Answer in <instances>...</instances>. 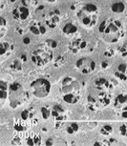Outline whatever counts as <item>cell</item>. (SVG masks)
I'll return each instance as SVG.
<instances>
[{
  "label": "cell",
  "instance_id": "277c9868",
  "mask_svg": "<svg viewBox=\"0 0 127 146\" xmlns=\"http://www.w3.org/2000/svg\"><path fill=\"white\" fill-rule=\"evenodd\" d=\"M29 100L28 92L18 82H13L9 87V102L12 108H18Z\"/></svg>",
  "mask_w": 127,
  "mask_h": 146
},
{
  "label": "cell",
  "instance_id": "d590c367",
  "mask_svg": "<svg viewBox=\"0 0 127 146\" xmlns=\"http://www.w3.org/2000/svg\"><path fill=\"white\" fill-rule=\"evenodd\" d=\"M107 67H108V63H107V61H103L102 64H101V68H102V69H106Z\"/></svg>",
  "mask_w": 127,
  "mask_h": 146
},
{
  "label": "cell",
  "instance_id": "836d02e7",
  "mask_svg": "<svg viewBox=\"0 0 127 146\" xmlns=\"http://www.w3.org/2000/svg\"><path fill=\"white\" fill-rule=\"evenodd\" d=\"M121 117H123L124 119H127V105H125L123 108H121V112H120Z\"/></svg>",
  "mask_w": 127,
  "mask_h": 146
},
{
  "label": "cell",
  "instance_id": "2e32d148",
  "mask_svg": "<svg viewBox=\"0 0 127 146\" xmlns=\"http://www.w3.org/2000/svg\"><path fill=\"white\" fill-rule=\"evenodd\" d=\"M21 139L22 144H26V145H40L42 143L41 137L39 135L35 134V132H31V133H27L26 135H24L22 139L21 137H19Z\"/></svg>",
  "mask_w": 127,
  "mask_h": 146
},
{
  "label": "cell",
  "instance_id": "8d00e7d4",
  "mask_svg": "<svg viewBox=\"0 0 127 146\" xmlns=\"http://www.w3.org/2000/svg\"><path fill=\"white\" fill-rule=\"evenodd\" d=\"M47 2H49V3H55V2H57V0H47Z\"/></svg>",
  "mask_w": 127,
  "mask_h": 146
},
{
  "label": "cell",
  "instance_id": "5b68a950",
  "mask_svg": "<svg viewBox=\"0 0 127 146\" xmlns=\"http://www.w3.org/2000/svg\"><path fill=\"white\" fill-rule=\"evenodd\" d=\"M112 96L111 93L107 91L96 90V93L90 94L88 96V105L93 111H98V109L107 107L111 103Z\"/></svg>",
  "mask_w": 127,
  "mask_h": 146
},
{
  "label": "cell",
  "instance_id": "d6a6232c",
  "mask_svg": "<svg viewBox=\"0 0 127 146\" xmlns=\"http://www.w3.org/2000/svg\"><path fill=\"white\" fill-rule=\"evenodd\" d=\"M115 54H116V51L114 49H108V50H106L105 53H104V56L107 57H113Z\"/></svg>",
  "mask_w": 127,
  "mask_h": 146
},
{
  "label": "cell",
  "instance_id": "3957f363",
  "mask_svg": "<svg viewBox=\"0 0 127 146\" xmlns=\"http://www.w3.org/2000/svg\"><path fill=\"white\" fill-rule=\"evenodd\" d=\"M98 9L95 4H85L78 12V17L80 24L86 28H92L98 19Z\"/></svg>",
  "mask_w": 127,
  "mask_h": 146
},
{
  "label": "cell",
  "instance_id": "7c38bea8",
  "mask_svg": "<svg viewBox=\"0 0 127 146\" xmlns=\"http://www.w3.org/2000/svg\"><path fill=\"white\" fill-rule=\"evenodd\" d=\"M86 48L87 42L83 38H73L68 45L69 51L74 54H79L86 50Z\"/></svg>",
  "mask_w": 127,
  "mask_h": 146
},
{
  "label": "cell",
  "instance_id": "7402d4cb",
  "mask_svg": "<svg viewBox=\"0 0 127 146\" xmlns=\"http://www.w3.org/2000/svg\"><path fill=\"white\" fill-rule=\"evenodd\" d=\"M9 68L11 71L15 72V73H18V72L22 71V68H23V61L20 58H16L13 59L11 64L9 65Z\"/></svg>",
  "mask_w": 127,
  "mask_h": 146
},
{
  "label": "cell",
  "instance_id": "8992f818",
  "mask_svg": "<svg viewBox=\"0 0 127 146\" xmlns=\"http://www.w3.org/2000/svg\"><path fill=\"white\" fill-rule=\"evenodd\" d=\"M31 57L32 61L35 65L38 66V67H42V66L49 64L53 60L54 54L51 49L45 45L35 48L32 52Z\"/></svg>",
  "mask_w": 127,
  "mask_h": 146
},
{
  "label": "cell",
  "instance_id": "e0dca14e",
  "mask_svg": "<svg viewBox=\"0 0 127 146\" xmlns=\"http://www.w3.org/2000/svg\"><path fill=\"white\" fill-rule=\"evenodd\" d=\"M115 76L120 80H127V63H120L115 72Z\"/></svg>",
  "mask_w": 127,
  "mask_h": 146
},
{
  "label": "cell",
  "instance_id": "74e56055",
  "mask_svg": "<svg viewBox=\"0 0 127 146\" xmlns=\"http://www.w3.org/2000/svg\"><path fill=\"white\" fill-rule=\"evenodd\" d=\"M24 42H25V43H29V42H30V40L28 39V38H26V39L24 40Z\"/></svg>",
  "mask_w": 127,
  "mask_h": 146
},
{
  "label": "cell",
  "instance_id": "cb8c5ba5",
  "mask_svg": "<svg viewBox=\"0 0 127 146\" xmlns=\"http://www.w3.org/2000/svg\"><path fill=\"white\" fill-rule=\"evenodd\" d=\"M8 31V23L4 16L0 17V37L3 38Z\"/></svg>",
  "mask_w": 127,
  "mask_h": 146
},
{
  "label": "cell",
  "instance_id": "484cf974",
  "mask_svg": "<svg viewBox=\"0 0 127 146\" xmlns=\"http://www.w3.org/2000/svg\"><path fill=\"white\" fill-rule=\"evenodd\" d=\"M66 62V58L64 56H59L57 57L56 59L54 60V66L55 67H61V66H63L65 64Z\"/></svg>",
  "mask_w": 127,
  "mask_h": 146
},
{
  "label": "cell",
  "instance_id": "f546056e",
  "mask_svg": "<svg viewBox=\"0 0 127 146\" xmlns=\"http://www.w3.org/2000/svg\"><path fill=\"white\" fill-rule=\"evenodd\" d=\"M120 134L121 136L127 137V122H124L120 127Z\"/></svg>",
  "mask_w": 127,
  "mask_h": 146
},
{
  "label": "cell",
  "instance_id": "4316f807",
  "mask_svg": "<svg viewBox=\"0 0 127 146\" xmlns=\"http://www.w3.org/2000/svg\"><path fill=\"white\" fill-rule=\"evenodd\" d=\"M78 123H76V122H73V123H71L70 125L68 126V128H67V133L68 134H70V135H73V134H76V132L78 131Z\"/></svg>",
  "mask_w": 127,
  "mask_h": 146
},
{
  "label": "cell",
  "instance_id": "4dcf8cb0",
  "mask_svg": "<svg viewBox=\"0 0 127 146\" xmlns=\"http://www.w3.org/2000/svg\"><path fill=\"white\" fill-rule=\"evenodd\" d=\"M45 45L47 47H49L50 49H52V48H57V41H55L53 39H48L45 42Z\"/></svg>",
  "mask_w": 127,
  "mask_h": 146
},
{
  "label": "cell",
  "instance_id": "5bb4252c",
  "mask_svg": "<svg viewBox=\"0 0 127 146\" xmlns=\"http://www.w3.org/2000/svg\"><path fill=\"white\" fill-rule=\"evenodd\" d=\"M29 30L35 35H44L47 33V26L38 20H33L29 24Z\"/></svg>",
  "mask_w": 127,
  "mask_h": 146
},
{
  "label": "cell",
  "instance_id": "6da1fadb",
  "mask_svg": "<svg viewBox=\"0 0 127 146\" xmlns=\"http://www.w3.org/2000/svg\"><path fill=\"white\" fill-rule=\"evenodd\" d=\"M98 32L101 37L109 43H117L125 35L123 24L114 18H109L101 22Z\"/></svg>",
  "mask_w": 127,
  "mask_h": 146
},
{
  "label": "cell",
  "instance_id": "d4e9b609",
  "mask_svg": "<svg viewBox=\"0 0 127 146\" xmlns=\"http://www.w3.org/2000/svg\"><path fill=\"white\" fill-rule=\"evenodd\" d=\"M40 114L41 117H43V119L48 120L52 117V108H50L49 106H43L40 109Z\"/></svg>",
  "mask_w": 127,
  "mask_h": 146
},
{
  "label": "cell",
  "instance_id": "44dd1931",
  "mask_svg": "<svg viewBox=\"0 0 127 146\" xmlns=\"http://www.w3.org/2000/svg\"><path fill=\"white\" fill-rule=\"evenodd\" d=\"M29 127L30 126L27 124L26 121L22 119L21 117L15 119V124H13V128H15V130L17 131V132H26L27 130H28Z\"/></svg>",
  "mask_w": 127,
  "mask_h": 146
},
{
  "label": "cell",
  "instance_id": "30bf717a",
  "mask_svg": "<svg viewBox=\"0 0 127 146\" xmlns=\"http://www.w3.org/2000/svg\"><path fill=\"white\" fill-rule=\"evenodd\" d=\"M45 24L50 29H56L62 20V15L59 10H52L45 16Z\"/></svg>",
  "mask_w": 127,
  "mask_h": 146
},
{
  "label": "cell",
  "instance_id": "83f0119b",
  "mask_svg": "<svg viewBox=\"0 0 127 146\" xmlns=\"http://www.w3.org/2000/svg\"><path fill=\"white\" fill-rule=\"evenodd\" d=\"M21 4L28 8H35L37 6V0H21Z\"/></svg>",
  "mask_w": 127,
  "mask_h": 146
},
{
  "label": "cell",
  "instance_id": "603a6c76",
  "mask_svg": "<svg viewBox=\"0 0 127 146\" xmlns=\"http://www.w3.org/2000/svg\"><path fill=\"white\" fill-rule=\"evenodd\" d=\"M111 10L115 13H122L125 11V5L122 2H116L112 5Z\"/></svg>",
  "mask_w": 127,
  "mask_h": 146
},
{
  "label": "cell",
  "instance_id": "9a60e30c",
  "mask_svg": "<svg viewBox=\"0 0 127 146\" xmlns=\"http://www.w3.org/2000/svg\"><path fill=\"white\" fill-rule=\"evenodd\" d=\"M94 87L96 88V90L99 91H107V92H111V91L114 89L115 84L113 83L111 80L103 78H98L94 81Z\"/></svg>",
  "mask_w": 127,
  "mask_h": 146
},
{
  "label": "cell",
  "instance_id": "ba28073f",
  "mask_svg": "<svg viewBox=\"0 0 127 146\" xmlns=\"http://www.w3.org/2000/svg\"><path fill=\"white\" fill-rule=\"evenodd\" d=\"M76 69H78L81 74L88 75V74L93 73V72L96 70V64L92 58H89V57H82V58L78 59V61H76Z\"/></svg>",
  "mask_w": 127,
  "mask_h": 146
},
{
  "label": "cell",
  "instance_id": "9c48e42d",
  "mask_svg": "<svg viewBox=\"0 0 127 146\" xmlns=\"http://www.w3.org/2000/svg\"><path fill=\"white\" fill-rule=\"evenodd\" d=\"M31 15V11L30 8L24 6V5H19L16 6L13 9L12 11V16L15 21H17L18 23H22L25 22L26 20H28Z\"/></svg>",
  "mask_w": 127,
  "mask_h": 146
},
{
  "label": "cell",
  "instance_id": "52a82bcc",
  "mask_svg": "<svg viewBox=\"0 0 127 146\" xmlns=\"http://www.w3.org/2000/svg\"><path fill=\"white\" fill-rule=\"evenodd\" d=\"M32 94L37 98H45L51 92V83L46 78H37L31 83Z\"/></svg>",
  "mask_w": 127,
  "mask_h": 146
},
{
  "label": "cell",
  "instance_id": "e575fe53",
  "mask_svg": "<svg viewBox=\"0 0 127 146\" xmlns=\"http://www.w3.org/2000/svg\"><path fill=\"white\" fill-rule=\"evenodd\" d=\"M46 145H54V139H49L46 140Z\"/></svg>",
  "mask_w": 127,
  "mask_h": 146
},
{
  "label": "cell",
  "instance_id": "ac0fdd59",
  "mask_svg": "<svg viewBox=\"0 0 127 146\" xmlns=\"http://www.w3.org/2000/svg\"><path fill=\"white\" fill-rule=\"evenodd\" d=\"M13 50H15V48H13L12 43L8 42V41H2L0 43V56L2 57L5 56H10Z\"/></svg>",
  "mask_w": 127,
  "mask_h": 146
},
{
  "label": "cell",
  "instance_id": "d6986e66",
  "mask_svg": "<svg viewBox=\"0 0 127 146\" xmlns=\"http://www.w3.org/2000/svg\"><path fill=\"white\" fill-rule=\"evenodd\" d=\"M62 33L66 36H74V35L78 34V26L76 24L72 23V22L67 23L62 28Z\"/></svg>",
  "mask_w": 127,
  "mask_h": 146
},
{
  "label": "cell",
  "instance_id": "1f68e13d",
  "mask_svg": "<svg viewBox=\"0 0 127 146\" xmlns=\"http://www.w3.org/2000/svg\"><path fill=\"white\" fill-rule=\"evenodd\" d=\"M118 52H120V56L122 57H127V44L123 45L122 47H120Z\"/></svg>",
  "mask_w": 127,
  "mask_h": 146
},
{
  "label": "cell",
  "instance_id": "4fadbf2b",
  "mask_svg": "<svg viewBox=\"0 0 127 146\" xmlns=\"http://www.w3.org/2000/svg\"><path fill=\"white\" fill-rule=\"evenodd\" d=\"M20 117L27 122L29 126H35L37 124V113L33 108H27L21 112Z\"/></svg>",
  "mask_w": 127,
  "mask_h": 146
},
{
  "label": "cell",
  "instance_id": "8fae6325",
  "mask_svg": "<svg viewBox=\"0 0 127 146\" xmlns=\"http://www.w3.org/2000/svg\"><path fill=\"white\" fill-rule=\"evenodd\" d=\"M52 117L55 119L56 128L61 127L64 121L67 119L66 111L61 105H55L52 107Z\"/></svg>",
  "mask_w": 127,
  "mask_h": 146
},
{
  "label": "cell",
  "instance_id": "ffe728a7",
  "mask_svg": "<svg viewBox=\"0 0 127 146\" xmlns=\"http://www.w3.org/2000/svg\"><path fill=\"white\" fill-rule=\"evenodd\" d=\"M127 103V94L121 93L116 96L114 101V106L116 108H123Z\"/></svg>",
  "mask_w": 127,
  "mask_h": 146
},
{
  "label": "cell",
  "instance_id": "7a4b0ae2",
  "mask_svg": "<svg viewBox=\"0 0 127 146\" xmlns=\"http://www.w3.org/2000/svg\"><path fill=\"white\" fill-rule=\"evenodd\" d=\"M60 95L66 103H78L81 96V88L78 81L73 76L64 78L60 85Z\"/></svg>",
  "mask_w": 127,
  "mask_h": 146
},
{
  "label": "cell",
  "instance_id": "f1b7e54d",
  "mask_svg": "<svg viewBox=\"0 0 127 146\" xmlns=\"http://www.w3.org/2000/svg\"><path fill=\"white\" fill-rule=\"evenodd\" d=\"M112 131H113V128L111 127L110 125H105V126H103L102 128L100 129V134L102 135V136H109L110 134L112 133Z\"/></svg>",
  "mask_w": 127,
  "mask_h": 146
}]
</instances>
